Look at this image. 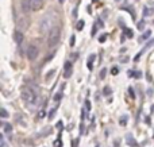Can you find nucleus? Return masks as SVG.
I'll return each instance as SVG.
<instances>
[{"mask_svg":"<svg viewBox=\"0 0 154 147\" xmlns=\"http://www.w3.org/2000/svg\"><path fill=\"white\" fill-rule=\"evenodd\" d=\"M56 20H57V16H56V12H46L43 15V18L39 20V31L42 34H48L50 32L51 30L56 27Z\"/></svg>","mask_w":154,"mask_h":147,"instance_id":"nucleus-1","label":"nucleus"},{"mask_svg":"<svg viewBox=\"0 0 154 147\" xmlns=\"http://www.w3.org/2000/svg\"><path fill=\"white\" fill-rule=\"evenodd\" d=\"M20 96H22V100L26 103H32V104H37L38 103L37 93H35V91H32L30 88H22Z\"/></svg>","mask_w":154,"mask_h":147,"instance_id":"nucleus-2","label":"nucleus"},{"mask_svg":"<svg viewBox=\"0 0 154 147\" xmlns=\"http://www.w3.org/2000/svg\"><path fill=\"white\" fill-rule=\"evenodd\" d=\"M60 37H61V30H60L58 26H56L50 32H49V40H48L49 46H50V47L56 46L60 40Z\"/></svg>","mask_w":154,"mask_h":147,"instance_id":"nucleus-3","label":"nucleus"},{"mask_svg":"<svg viewBox=\"0 0 154 147\" xmlns=\"http://www.w3.org/2000/svg\"><path fill=\"white\" fill-rule=\"evenodd\" d=\"M38 53H39V51H38L37 46H34V45L29 46V49H27V58L31 59V61H34V59L38 57Z\"/></svg>","mask_w":154,"mask_h":147,"instance_id":"nucleus-4","label":"nucleus"},{"mask_svg":"<svg viewBox=\"0 0 154 147\" xmlns=\"http://www.w3.org/2000/svg\"><path fill=\"white\" fill-rule=\"evenodd\" d=\"M64 77L65 78H69L70 76H72V73H73V65H72V62H69V61H66L65 62V65H64Z\"/></svg>","mask_w":154,"mask_h":147,"instance_id":"nucleus-5","label":"nucleus"},{"mask_svg":"<svg viewBox=\"0 0 154 147\" xmlns=\"http://www.w3.org/2000/svg\"><path fill=\"white\" fill-rule=\"evenodd\" d=\"M31 0H20V10L23 14H27L30 12L31 10Z\"/></svg>","mask_w":154,"mask_h":147,"instance_id":"nucleus-6","label":"nucleus"},{"mask_svg":"<svg viewBox=\"0 0 154 147\" xmlns=\"http://www.w3.org/2000/svg\"><path fill=\"white\" fill-rule=\"evenodd\" d=\"M126 140H127V145L130 147H138V143H137V140L134 139V136L131 134H128L127 136H126Z\"/></svg>","mask_w":154,"mask_h":147,"instance_id":"nucleus-7","label":"nucleus"},{"mask_svg":"<svg viewBox=\"0 0 154 147\" xmlns=\"http://www.w3.org/2000/svg\"><path fill=\"white\" fill-rule=\"evenodd\" d=\"M14 39H15L16 43H22V40H23V34H22L20 31H15V34H14Z\"/></svg>","mask_w":154,"mask_h":147,"instance_id":"nucleus-8","label":"nucleus"},{"mask_svg":"<svg viewBox=\"0 0 154 147\" xmlns=\"http://www.w3.org/2000/svg\"><path fill=\"white\" fill-rule=\"evenodd\" d=\"M3 131H4V134H11V131H12V126H11V123H3Z\"/></svg>","mask_w":154,"mask_h":147,"instance_id":"nucleus-9","label":"nucleus"},{"mask_svg":"<svg viewBox=\"0 0 154 147\" xmlns=\"http://www.w3.org/2000/svg\"><path fill=\"white\" fill-rule=\"evenodd\" d=\"M93 61H95V54H92V56L89 57V59H88L87 66H88V69H89V70L93 69Z\"/></svg>","mask_w":154,"mask_h":147,"instance_id":"nucleus-10","label":"nucleus"},{"mask_svg":"<svg viewBox=\"0 0 154 147\" xmlns=\"http://www.w3.org/2000/svg\"><path fill=\"white\" fill-rule=\"evenodd\" d=\"M0 116H2V118H7L8 116V112L5 108H2V110H0Z\"/></svg>","mask_w":154,"mask_h":147,"instance_id":"nucleus-11","label":"nucleus"},{"mask_svg":"<svg viewBox=\"0 0 154 147\" xmlns=\"http://www.w3.org/2000/svg\"><path fill=\"white\" fill-rule=\"evenodd\" d=\"M150 35H152V31H150V30H149V31H146L143 35H142V38H141V39H142V40H146L147 38L150 37Z\"/></svg>","mask_w":154,"mask_h":147,"instance_id":"nucleus-12","label":"nucleus"},{"mask_svg":"<svg viewBox=\"0 0 154 147\" xmlns=\"http://www.w3.org/2000/svg\"><path fill=\"white\" fill-rule=\"evenodd\" d=\"M53 145H54V147H62V142H61V139H60V138H58V139H57V140H54V143H53Z\"/></svg>","mask_w":154,"mask_h":147,"instance_id":"nucleus-13","label":"nucleus"},{"mask_svg":"<svg viewBox=\"0 0 154 147\" xmlns=\"http://www.w3.org/2000/svg\"><path fill=\"white\" fill-rule=\"evenodd\" d=\"M150 14H153V10H150V8H145V11H143V15L145 16H149L150 15Z\"/></svg>","mask_w":154,"mask_h":147,"instance_id":"nucleus-14","label":"nucleus"},{"mask_svg":"<svg viewBox=\"0 0 154 147\" xmlns=\"http://www.w3.org/2000/svg\"><path fill=\"white\" fill-rule=\"evenodd\" d=\"M106 74H107V69H101V72H100V80H104V78H106Z\"/></svg>","mask_w":154,"mask_h":147,"instance_id":"nucleus-15","label":"nucleus"},{"mask_svg":"<svg viewBox=\"0 0 154 147\" xmlns=\"http://www.w3.org/2000/svg\"><path fill=\"white\" fill-rule=\"evenodd\" d=\"M125 32H126V35H127V38H133V31L131 30H128V28H125Z\"/></svg>","mask_w":154,"mask_h":147,"instance_id":"nucleus-16","label":"nucleus"},{"mask_svg":"<svg viewBox=\"0 0 154 147\" xmlns=\"http://www.w3.org/2000/svg\"><path fill=\"white\" fill-rule=\"evenodd\" d=\"M45 116H46V111H45V110H41L39 113H38V118L42 119V118H45Z\"/></svg>","mask_w":154,"mask_h":147,"instance_id":"nucleus-17","label":"nucleus"},{"mask_svg":"<svg viewBox=\"0 0 154 147\" xmlns=\"http://www.w3.org/2000/svg\"><path fill=\"white\" fill-rule=\"evenodd\" d=\"M61 97H62L61 92H60V93H57V94H54V101H60V100H61Z\"/></svg>","mask_w":154,"mask_h":147,"instance_id":"nucleus-18","label":"nucleus"},{"mask_svg":"<svg viewBox=\"0 0 154 147\" xmlns=\"http://www.w3.org/2000/svg\"><path fill=\"white\" fill-rule=\"evenodd\" d=\"M82 27H84V20H79V23H77V30H82Z\"/></svg>","mask_w":154,"mask_h":147,"instance_id":"nucleus-19","label":"nucleus"},{"mask_svg":"<svg viewBox=\"0 0 154 147\" xmlns=\"http://www.w3.org/2000/svg\"><path fill=\"white\" fill-rule=\"evenodd\" d=\"M107 37H108V35H107V34H103V35H101L100 38H99V42H101V43H103V42H106Z\"/></svg>","mask_w":154,"mask_h":147,"instance_id":"nucleus-20","label":"nucleus"},{"mask_svg":"<svg viewBox=\"0 0 154 147\" xmlns=\"http://www.w3.org/2000/svg\"><path fill=\"white\" fill-rule=\"evenodd\" d=\"M111 73H112V74H114V76H116L118 73H119V69H118L116 66H114V68H112V69H111Z\"/></svg>","mask_w":154,"mask_h":147,"instance_id":"nucleus-21","label":"nucleus"},{"mask_svg":"<svg viewBox=\"0 0 154 147\" xmlns=\"http://www.w3.org/2000/svg\"><path fill=\"white\" fill-rule=\"evenodd\" d=\"M128 94L131 96V99H135V93H134L133 88H128Z\"/></svg>","mask_w":154,"mask_h":147,"instance_id":"nucleus-22","label":"nucleus"},{"mask_svg":"<svg viewBox=\"0 0 154 147\" xmlns=\"http://www.w3.org/2000/svg\"><path fill=\"white\" fill-rule=\"evenodd\" d=\"M54 115H56V110H54V108H53V110L50 111V113H49V119H50V120H51V119L54 118Z\"/></svg>","mask_w":154,"mask_h":147,"instance_id":"nucleus-23","label":"nucleus"},{"mask_svg":"<svg viewBox=\"0 0 154 147\" xmlns=\"http://www.w3.org/2000/svg\"><path fill=\"white\" fill-rule=\"evenodd\" d=\"M103 93L106 94V96H107V94H111V89H109L108 86H106V88H104V92H103Z\"/></svg>","mask_w":154,"mask_h":147,"instance_id":"nucleus-24","label":"nucleus"},{"mask_svg":"<svg viewBox=\"0 0 154 147\" xmlns=\"http://www.w3.org/2000/svg\"><path fill=\"white\" fill-rule=\"evenodd\" d=\"M126 122H127V118H126V116H123V118L120 119V122H119V123L122 124V126H126Z\"/></svg>","mask_w":154,"mask_h":147,"instance_id":"nucleus-25","label":"nucleus"},{"mask_svg":"<svg viewBox=\"0 0 154 147\" xmlns=\"http://www.w3.org/2000/svg\"><path fill=\"white\" fill-rule=\"evenodd\" d=\"M85 108H87V111H91V101H89V100H87V101H85Z\"/></svg>","mask_w":154,"mask_h":147,"instance_id":"nucleus-26","label":"nucleus"},{"mask_svg":"<svg viewBox=\"0 0 154 147\" xmlns=\"http://www.w3.org/2000/svg\"><path fill=\"white\" fill-rule=\"evenodd\" d=\"M54 73H56V69H54V70H51V72H50V73H49V74H48V76H46V80H50V77H51V76H53V74H54Z\"/></svg>","mask_w":154,"mask_h":147,"instance_id":"nucleus-27","label":"nucleus"},{"mask_svg":"<svg viewBox=\"0 0 154 147\" xmlns=\"http://www.w3.org/2000/svg\"><path fill=\"white\" fill-rule=\"evenodd\" d=\"M145 28V23L143 22H139L138 23V30H143Z\"/></svg>","mask_w":154,"mask_h":147,"instance_id":"nucleus-28","label":"nucleus"},{"mask_svg":"<svg viewBox=\"0 0 154 147\" xmlns=\"http://www.w3.org/2000/svg\"><path fill=\"white\" fill-rule=\"evenodd\" d=\"M57 128H58V130L62 128V122H58V124H57Z\"/></svg>","mask_w":154,"mask_h":147,"instance_id":"nucleus-29","label":"nucleus"},{"mask_svg":"<svg viewBox=\"0 0 154 147\" xmlns=\"http://www.w3.org/2000/svg\"><path fill=\"white\" fill-rule=\"evenodd\" d=\"M72 147H79V140H75V142H73V145H72Z\"/></svg>","mask_w":154,"mask_h":147,"instance_id":"nucleus-30","label":"nucleus"},{"mask_svg":"<svg viewBox=\"0 0 154 147\" xmlns=\"http://www.w3.org/2000/svg\"><path fill=\"white\" fill-rule=\"evenodd\" d=\"M70 45H75V37H72V38H70Z\"/></svg>","mask_w":154,"mask_h":147,"instance_id":"nucleus-31","label":"nucleus"},{"mask_svg":"<svg viewBox=\"0 0 154 147\" xmlns=\"http://www.w3.org/2000/svg\"><path fill=\"white\" fill-rule=\"evenodd\" d=\"M127 74H128V76H130V77H134V76H135V73H134V72H128V73H127Z\"/></svg>","mask_w":154,"mask_h":147,"instance_id":"nucleus-32","label":"nucleus"},{"mask_svg":"<svg viewBox=\"0 0 154 147\" xmlns=\"http://www.w3.org/2000/svg\"><path fill=\"white\" fill-rule=\"evenodd\" d=\"M58 2H60V3H61V4H62V3H64V2H65V0H58Z\"/></svg>","mask_w":154,"mask_h":147,"instance_id":"nucleus-33","label":"nucleus"},{"mask_svg":"<svg viewBox=\"0 0 154 147\" xmlns=\"http://www.w3.org/2000/svg\"><path fill=\"white\" fill-rule=\"evenodd\" d=\"M96 147H99V146H96Z\"/></svg>","mask_w":154,"mask_h":147,"instance_id":"nucleus-34","label":"nucleus"}]
</instances>
